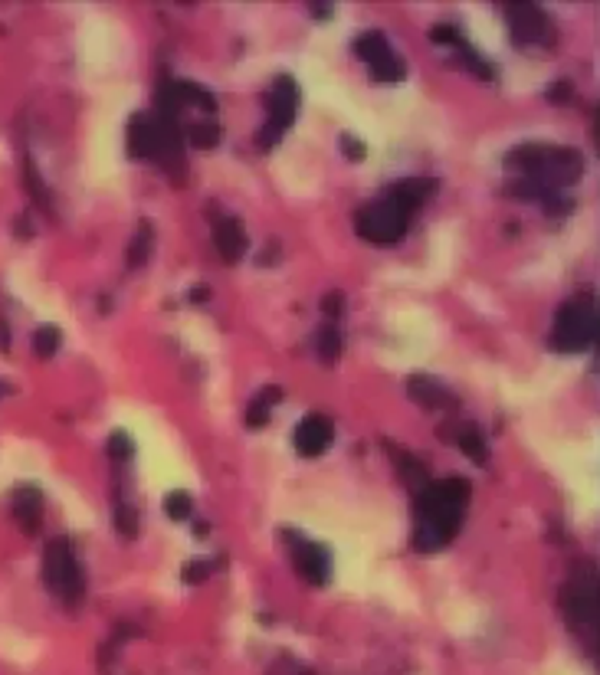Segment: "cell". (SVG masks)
Returning <instances> with one entry per match:
<instances>
[{
	"label": "cell",
	"mask_w": 600,
	"mask_h": 675,
	"mask_svg": "<svg viewBox=\"0 0 600 675\" xmlns=\"http://www.w3.org/2000/svg\"><path fill=\"white\" fill-rule=\"evenodd\" d=\"M469 502V482L466 478H443L427 482L417 492V531H413V548L420 554L446 548L460 531L463 509Z\"/></svg>",
	"instance_id": "obj_1"
},
{
	"label": "cell",
	"mask_w": 600,
	"mask_h": 675,
	"mask_svg": "<svg viewBox=\"0 0 600 675\" xmlns=\"http://www.w3.org/2000/svg\"><path fill=\"white\" fill-rule=\"evenodd\" d=\"M597 299L580 295L574 301H564L555 318V332H551V344L558 351H584L597 342Z\"/></svg>",
	"instance_id": "obj_2"
},
{
	"label": "cell",
	"mask_w": 600,
	"mask_h": 675,
	"mask_svg": "<svg viewBox=\"0 0 600 675\" xmlns=\"http://www.w3.org/2000/svg\"><path fill=\"white\" fill-rule=\"evenodd\" d=\"M43 581L46 587L60 597L69 607H79L85 593V577L83 567L76 561V548L73 541L56 538L50 548H46V558H43Z\"/></svg>",
	"instance_id": "obj_3"
},
{
	"label": "cell",
	"mask_w": 600,
	"mask_h": 675,
	"mask_svg": "<svg viewBox=\"0 0 600 675\" xmlns=\"http://www.w3.org/2000/svg\"><path fill=\"white\" fill-rule=\"evenodd\" d=\"M561 603L571 620V630L584 636L588 643L597 646L600 639V616H597V574H578L561 591Z\"/></svg>",
	"instance_id": "obj_4"
},
{
	"label": "cell",
	"mask_w": 600,
	"mask_h": 675,
	"mask_svg": "<svg viewBox=\"0 0 600 675\" xmlns=\"http://www.w3.org/2000/svg\"><path fill=\"white\" fill-rule=\"evenodd\" d=\"M299 99H302V92H299L295 79L279 76V79L273 83V89H269V95H266V125H263V132H260V145L273 148L276 141L285 135V128L295 122Z\"/></svg>",
	"instance_id": "obj_5"
},
{
	"label": "cell",
	"mask_w": 600,
	"mask_h": 675,
	"mask_svg": "<svg viewBox=\"0 0 600 675\" xmlns=\"http://www.w3.org/2000/svg\"><path fill=\"white\" fill-rule=\"evenodd\" d=\"M407 220L411 217H407L394 200L380 197L358 213V233L368 239V243H378V246L397 243V239L404 237V229H407Z\"/></svg>",
	"instance_id": "obj_6"
},
{
	"label": "cell",
	"mask_w": 600,
	"mask_h": 675,
	"mask_svg": "<svg viewBox=\"0 0 600 675\" xmlns=\"http://www.w3.org/2000/svg\"><path fill=\"white\" fill-rule=\"evenodd\" d=\"M355 56L371 66V76H374L378 83H400L404 73H407L404 60L394 56V50H390L388 40H384V33L378 30L361 33L358 40H355Z\"/></svg>",
	"instance_id": "obj_7"
},
{
	"label": "cell",
	"mask_w": 600,
	"mask_h": 675,
	"mask_svg": "<svg viewBox=\"0 0 600 675\" xmlns=\"http://www.w3.org/2000/svg\"><path fill=\"white\" fill-rule=\"evenodd\" d=\"M508 17V30L522 46H532V43H545L551 36L548 30V13L538 11L535 4H512L506 7Z\"/></svg>",
	"instance_id": "obj_8"
},
{
	"label": "cell",
	"mask_w": 600,
	"mask_h": 675,
	"mask_svg": "<svg viewBox=\"0 0 600 675\" xmlns=\"http://www.w3.org/2000/svg\"><path fill=\"white\" fill-rule=\"evenodd\" d=\"M158 145H161V118L158 112L145 115L138 112L132 115L128 122V155L132 157H158Z\"/></svg>",
	"instance_id": "obj_9"
},
{
	"label": "cell",
	"mask_w": 600,
	"mask_h": 675,
	"mask_svg": "<svg viewBox=\"0 0 600 675\" xmlns=\"http://www.w3.org/2000/svg\"><path fill=\"white\" fill-rule=\"evenodd\" d=\"M292 564H295V571L302 574L308 583H322L328 581V574H332V558H328V550L322 548V544H316V541H306V538H299L292 544Z\"/></svg>",
	"instance_id": "obj_10"
},
{
	"label": "cell",
	"mask_w": 600,
	"mask_h": 675,
	"mask_svg": "<svg viewBox=\"0 0 600 675\" xmlns=\"http://www.w3.org/2000/svg\"><path fill=\"white\" fill-rule=\"evenodd\" d=\"M328 446H332V423H328V416L312 414L295 426V449L302 456H322Z\"/></svg>",
	"instance_id": "obj_11"
},
{
	"label": "cell",
	"mask_w": 600,
	"mask_h": 675,
	"mask_svg": "<svg viewBox=\"0 0 600 675\" xmlns=\"http://www.w3.org/2000/svg\"><path fill=\"white\" fill-rule=\"evenodd\" d=\"M213 246L227 262H236L246 253L250 239H246V229L236 217H220L213 223Z\"/></svg>",
	"instance_id": "obj_12"
},
{
	"label": "cell",
	"mask_w": 600,
	"mask_h": 675,
	"mask_svg": "<svg viewBox=\"0 0 600 675\" xmlns=\"http://www.w3.org/2000/svg\"><path fill=\"white\" fill-rule=\"evenodd\" d=\"M407 394L420 406H427V410H453L456 406V397L446 387L436 384V381H430V377H411L407 381Z\"/></svg>",
	"instance_id": "obj_13"
},
{
	"label": "cell",
	"mask_w": 600,
	"mask_h": 675,
	"mask_svg": "<svg viewBox=\"0 0 600 675\" xmlns=\"http://www.w3.org/2000/svg\"><path fill=\"white\" fill-rule=\"evenodd\" d=\"M430 190H433L430 181H404V184H397V188H390L388 197L394 200V204H397V207L404 210L407 217H411V213H417V210H420V204L427 200V194H430Z\"/></svg>",
	"instance_id": "obj_14"
},
{
	"label": "cell",
	"mask_w": 600,
	"mask_h": 675,
	"mask_svg": "<svg viewBox=\"0 0 600 675\" xmlns=\"http://www.w3.org/2000/svg\"><path fill=\"white\" fill-rule=\"evenodd\" d=\"M13 511H17V521L23 525L27 534H36V525H40V511H43V499L36 488H20L17 499H13Z\"/></svg>",
	"instance_id": "obj_15"
},
{
	"label": "cell",
	"mask_w": 600,
	"mask_h": 675,
	"mask_svg": "<svg viewBox=\"0 0 600 675\" xmlns=\"http://www.w3.org/2000/svg\"><path fill=\"white\" fill-rule=\"evenodd\" d=\"M394 459H397V469H400V478L411 486V492L417 495L427 482H430V476H427V469L417 462L413 456H407V453H400V449H394Z\"/></svg>",
	"instance_id": "obj_16"
},
{
	"label": "cell",
	"mask_w": 600,
	"mask_h": 675,
	"mask_svg": "<svg viewBox=\"0 0 600 675\" xmlns=\"http://www.w3.org/2000/svg\"><path fill=\"white\" fill-rule=\"evenodd\" d=\"M276 400H283V390H279V387H266L263 394L250 404V410H246V423L250 426H266L269 423V410H273Z\"/></svg>",
	"instance_id": "obj_17"
},
{
	"label": "cell",
	"mask_w": 600,
	"mask_h": 675,
	"mask_svg": "<svg viewBox=\"0 0 600 675\" xmlns=\"http://www.w3.org/2000/svg\"><path fill=\"white\" fill-rule=\"evenodd\" d=\"M456 443H460V449H463L469 459H473L476 466H485V462H489V449H485V439H483V433H479L476 426H466V430H460Z\"/></svg>",
	"instance_id": "obj_18"
},
{
	"label": "cell",
	"mask_w": 600,
	"mask_h": 675,
	"mask_svg": "<svg viewBox=\"0 0 600 675\" xmlns=\"http://www.w3.org/2000/svg\"><path fill=\"white\" fill-rule=\"evenodd\" d=\"M190 145L194 148H217V141H220V125L213 122V118H197V122H190Z\"/></svg>",
	"instance_id": "obj_19"
},
{
	"label": "cell",
	"mask_w": 600,
	"mask_h": 675,
	"mask_svg": "<svg viewBox=\"0 0 600 675\" xmlns=\"http://www.w3.org/2000/svg\"><path fill=\"white\" fill-rule=\"evenodd\" d=\"M148 253H151V223H141L138 227V237L132 239V246H128V266L135 269L141 262L148 260Z\"/></svg>",
	"instance_id": "obj_20"
},
{
	"label": "cell",
	"mask_w": 600,
	"mask_h": 675,
	"mask_svg": "<svg viewBox=\"0 0 600 675\" xmlns=\"http://www.w3.org/2000/svg\"><path fill=\"white\" fill-rule=\"evenodd\" d=\"M56 351H60V332H56L53 325H46V328L33 334V354L36 358H53Z\"/></svg>",
	"instance_id": "obj_21"
},
{
	"label": "cell",
	"mask_w": 600,
	"mask_h": 675,
	"mask_svg": "<svg viewBox=\"0 0 600 675\" xmlns=\"http://www.w3.org/2000/svg\"><path fill=\"white\" fill-rule=\"evenodd\" d=\"M164 511H168V518L174 521H188L194 515V502H190L188 492H171L168 499H164Z\"/></svg>",
	"instance_id": "obj_22"
},
{
	"label": "cell",
	"mask_w": 600,
	"mask_h": 675,
	"mask_svg": "<svg viewBox=\"0 0 600 675\" xmlns=\"http://www.w3.org/2000/svg\"><path fill=\"white\" fill-rule=\"evenodd\" d=\"M318 354H322V361H338V354H341V334L335 328H322L318 332Z\"/></svg>",
	"instance_id": "obj_23"
},
{
	"label": "cell",
	"mask_w": 600,
	"mask_h": 675,
	"mask_svg": "<svg viewBox=\"0 0 600 675\" xmlns=\"http://www.w3.org/2000/svg\"><path fill=\"white\" fill-rule=\"evenodd\" d=\"M116 528L122 538H138V518H135V511L128 509V505H118L116 509Z\"/></svg>",
	"instance_id": "obj_24"
},
{
	"label": "cell",
	"mask_w": 600,
	"mask_h": 675,
	"mask_svg": "<svg viewBox=\"0 0 600 675\" xmlns=\"http://www.w3.org/2000/svg\"><path fill=\"white\" fill-rule=\"evenodd\" d=\"M108 456L112 459L132 456V439H128V433H112V439H108Z\"/></svg>",
	"instance_id": "obj_25"
},
{
	"label": "cell",
	"mask_w": 600,
	"mask_h": 675,
	"mask_svg": "<svg viewBox=\"0 0 600 675\" xmlns=\"http://www.w3.org/2000/svg\"><path fill=\"white\" fill-rule=\"evenodd\" d=\"M213 571V564L211 561H190L188 567H184V581L188 583H200V581H207Z\"/></svg>",
	"instance_id": "obj_26"
},
{
	"label": "cell",
	"mask_w": 600,
	"mask_h": 675,
	"mask_svg": "<svg viewBox=\"0 0 600 675\" xmlns=\"http://www.w3.org/2000/svg\"><path fill=\"white\" fill-rule=\"evenodd\" d=\"M341 148H345L348 161H361V157L368 155V151H364V141H358L355 135H341Z\"/></svg>",
	"instance_id": "obj_27"
},
{
	"label": "cell",
	"mask_w": 600,
	"mask_h": 675,
	"mask_svg": "<svg viewBox=\"0 0 600 675\" xmlns=\"http://www.w3.org/2000/svg\"><path fill=\"white\" fill-rule=\"evenodd\" d=\"M430 40L433 43H450V46H460V43H463V36H460L453 27H433Z\"/></svg>",
	"instance_id": "obj_28"
},
{
	"label": "cell",
	"mask_w": 600,
	"mask_h": 675,
	"mask_svg": "<svg viewBox=\"0 0 600 675\" xmlns=\"http://www.w3.org/2000/svg\"><path fill=\"white\" fill-rule=\"evenodd\" d=\"M341 305H345V295L341 292H328L325 299H322V309H325V315H341Z\"/></svg>",
	"instance_id": "obj_29"
},
{
	"label": "cell",
	"mask_w": 600,
	"mask_h": 675,
	"mask_svg": "<svg viewBox=\"0 0 600 675\" xmlns=\"http://www.w3.org/2000/svg\"><path fill=\"white\" fill-rule=\"evenodd\" d=\"M571 92H574L571 83H558V85H551V89H548V99H551V102H568Z\"/></svg>",
	"instance_id": "obj_30"
},
{
	"label": "cell",
	"mask_w": 600,
	"mask_h": 675,
	"mask_svg": "<svg viewBox=\"0 0 600 675\" xmlns=\"http://www.w3.org/2000/svg\"><path fill=\"white\" fill-rule=\"evenodd\" d=\"M207 299H211V292H207V289H194V292H190V301H207Z\"/></svg>",
	"instance_id": "obj_31"
},
{
	"label": "cell",
	"mask_w": 600,
	"mask_h": 675,
	"mask_svg": "<svg viewBox=\"0 0 600 675\" xmlns=\"http://www.w3.org/2000/svg\"><path fill=\"white\" fill-rule=\"evenodd\" d=\"M7 344H11V342H7V325L0 322V348H7Z\"/></svg>",
	"instance_id": "obj_32"
},
{
	"label": "cell",
	"mask_w": 600,
	"mask_h": 675,
	"mask_svg": "<svg viewBox=\"0 0 600 675\" xmlns=\"http://www.w3.org/2000/svg\"><path fill=\"white\" fill-rule=\"evenodd\" d=\"M0 394H7V384H0Z\"/></svg>",
	"instance_id": "obj_33"
},
{
	"label": "cell",
	"mask_w": 600,
	"mask_h": 675,
	"mask_svg": "<svg viewBox=\"0 0 600 675\" xmlns=\"http://www.w3.org/2000/svg\"><path fill=\"white\" fill-rule=\"evenodd\" d=\"M299 675H312V672H299Z\"/></svg>",
	"instance_id": "obj_34"
}]
</instances>
